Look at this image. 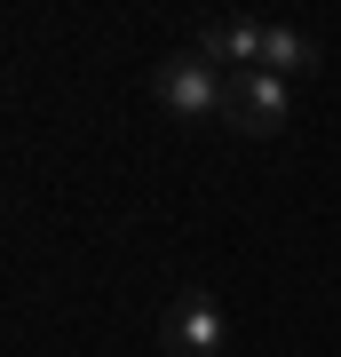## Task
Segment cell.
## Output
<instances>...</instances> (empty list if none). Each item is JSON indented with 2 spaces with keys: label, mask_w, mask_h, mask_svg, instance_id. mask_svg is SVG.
<instances>
[{
  "label": "cell",
  "mask_w": 341,
  "mask_h": 357,
  "mask_svg": "<svg viewBox=\"0 0 341 357\" xmlns=\"http://www.w3.org/2000/svg\"><path fill=\"white\" fill-rule=\"evenodd\" d=\"M159 349L167 357H222L230 349V318L206 286H183L175 302L159 310Z\"/></svg>",
  "instance_id": "7a4b0ae2"
},
{
  "label": "cell",
  "mask_w": 341,
  "mask_h": 357,
  "mask_svg": "<svg viewBox=\"0 0 341 357\" xmlns=\"http://www.w3.org/2000/svg\"><path fill=\"white\" fill-rule=\"evenodd\" d=\"M190 48H199L206 64H222L230 79H238V72H262V48H270V16H246V8H230V16H206Z\"/></svg>",
  "instance_id": "3957f363"
},
{
  "label": "cell",
  "mask_w": 341,
  "mask_h": 357,
  "mask_svg": "<svg viewBox=\"0 0 341 357\" xmlns=\"http://www.w3.org/2000/svg\"><path fill=\"white\" fill-rule=\"evenodd\" d=\"M262 72H278V79H294V72H317V40L302 32V24H278V16H270V48H262Z\"/></svg>",
  "instance_id": "5b68a950"
},
{
  "label": "cell",
  "mask_w": 341,
  "mask_h": 357,
  "mask_svg": "<svg viewBox=\"0 0 341 357\" xmlns=\"http://www.w3.org/2000/svg\"><path fill=\"white\" fill-rule=\"evenodd\" d=\"M286 119H294V79H278V72H238V79H230V119H222V128L278 135Z\"/></svg>",
  "instance_id": "277c9868"
},
{
  "label": "cell",
  "mask_w": 341,
  "mask_h": 357,
  "mask_svg": "<svg viewBox=\"0 0 341 357\" xmlns=\"http://www.w3.org/2000/svg\"><path fill=\"white\" fill-rule=\"evenodd\" d=\"M151 96H159L175 119H230V72L206 64L199 48L159 56V64H151Z\"/></svg>",
  "instance_id": "6da1fadb"
}]
</instances>
